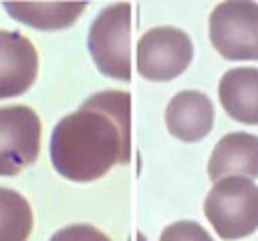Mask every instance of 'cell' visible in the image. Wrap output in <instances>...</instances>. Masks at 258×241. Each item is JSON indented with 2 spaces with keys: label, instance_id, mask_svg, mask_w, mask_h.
Returning <instances> with one entry per match:
<instances>
[{
  "label": "cell",
  "instance_id": "12",
  "mask_svg": "<svg viewBox=\"0 0 258 241\" xmlns=\"http://www.w3.org/2000/svg\"><path fill=\"white\" fill-rule=\"evenodd\" d=\"M32 221L30 203L18 191L0 187V241H28Z\"/></svg>",
  "mask_w": 258,
  "mask_h": 241
},
{
  "label": "cell",
  "instance_id": "2",
  "mask_svg": "<svg viewBox=\"0 0 258 241\" xmlns=\"http://www.w3.org/2000/svg\"><path fill=\"white\" fill-rule=\"evenodd\" d=\"M206 219L214 231L236 241L258 229V185L246 177H226L216 181L204 201Z\"/></svg>",
  "mask_w": 258,
  "mask_h": 241
},
{
  "label": "cell",
  "instance_id": "9",
  "mask_svg": "<svg viewBox=\"0 0 258 241\" xmlns=\"http://www.w3.org/2000/svg\"><path fill=\"white\" fill-rule=\"evenodd\" d=\"M208 177L220 181L226 177H258V137L250 133L224 135L208 161Z\"/></svg>",
  "mask_w": 258,
  "mask_h": 241
},
{
  "label": "cell",
  "instance_id": "7",
  "mask_svg": "<svg viewBox=\"0 0 258 241\" xmlns=\"http://www.w3.org/2000/svg\"><path fill=\"white\" fill-rule=\"evenodd\" d=\"M38 52L20 32L0 30V100L24 94L36 80Z\"/></svg>",
  "mask_w": 258,
  "mask_h": 241
},
{
  "label": "cell",
  "instance_id": "14",
  "mask_svg": "<svg viewBox=\"0 0 258 241\" xmlns=\"http://www.w3.org/2000/svg\"><path fill=\"white\" fill-rule=\"evenodd\" d=\"M48 241H111V239L89 223H77L58 229Z\"/></svg>",
  "mask_w": 258,
  "mask_h": 241
},
{
  "label": "cell",
  "instance_id": "4",
  "mask_svg": "<svg viewBox=\"0 0 258 241\" xmlns=\"http://www.w3.org/2000/svg\"><path fill=\"white\" fill-rule=\"evenodd\" d=\"M212 46L228 60H258V4L230 0L218 4L208 22Z\"/></svg>",
  "mask_w": 258,
  "mask_h": 241
},
{
  "label": "cell",
  "instance_id": "8",
  "mask_svg": "<svg viewBox=\"0 0 258 241\" xmlns=\"http://www.w3.org/2000/svg\"><path fill=\"white\" fill-rule=\"evenodd\" d=\"M165 125L175 139L198 143L214 129V104L200 90H179L165 108Z\"/></svg>",
  "mask_w": 258,
  "mask_h": 241
},
{
  "label": "cell",
  "instance_id": "13",
  "mask_svg": "<svg viewBox=\"0 0 258 241\" xmlns=\"http://www.w3.org/2000/svg\"><path fill=\"white\" fill-rule=\"evenodd\" d=\"M159 241H214L198 221H175L161 231Z\"/></svg>",
  "mask_w": 258,
  "mask_h": 241
},
{
  "label": "cell",
  "instance_id": "10",
  "mask_svg": "<svg viewBox=\"0 0 258 241\" xmlns=\"http://www.w3.org/2000/svg\"><path fill=\"white\" fill-rule=\"evenodd\" d=\"M218 96L224 110L234 120L258 125V68L240 66L224 72Z\"/></svg>",
  "mask_w": 258,
  "mask_h": 241
},
{
  "label": "cell",
  "instance_id": "11",
  "mask_svg": "<svg viewBox=\"0 0 258 241\" xmlns=\"http://www.w3.org/2000/svg\"><path fill=\"white\" fill-rule=\"evenodd\" d=\"M87 4H4V10L18 22L40 30L71 26Z\"/></svg>",
  "mask_w": 258,
  "mask_h": 241
},
{
  "label": "cell",
  "instance_id": "5",
  "mask_svg": "<svg viewBox=\"0 0 258 241\" xmlns=\"http://www.w3.org/2000/svg\"><path fill=\"white\" fill-rule=\"evenodd\" d=\"M194 58V44L187 32L173 26H157L137 42V70L153 82H167L187 70Z\"/></svg>",
  "mask_w": 258,
  "mask_h": 241
},
{
  "label": "cell",
  "instance_id": "6",
  "mask_svg": "<svg viewBox=\"0 0 258 241\" xmlns=\"http://www.w3.org/2000/svg\"><path fill=\"white\" fill-rule=\"evenodd\" d=\"M40 135V118L30 106H0V177H14L38 159Z\"/></svg>",
  "mask_w": 258,
  "mask_h": 241
},
{
  "label": "cell",
  "instance_id": "3",
  "mask_svg": "<svg viewBox=\"0 0 258 241\" xmlns=\"http://www.w3.org/2000/svg\"><path fill=\"white\" fill-rule=\"evenodd\" d=\"M87 46L101 74L127 82L131 78V4L103 8L89 28Z\"/></svg>",
  "mask_w": 258,
  "mask_h": 241
},
{
  "label": "cell",
  "instance_id": "1",
  "mask_svg": "<svg viewBox=\"0 0 258 241\" xmlns=\"http://www.w3.org/2000/svg\"><path fill=\"white\" fill-rule=\"evenodd\" d=\"M129 159L131 94L127 90L95 92L52 129L50 161L69 181H97Z\"/></svg>",
  "mask_w": 258,
  "mask_h": 241
}]
</instances>
